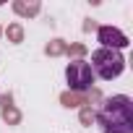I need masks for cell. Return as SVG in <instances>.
<instances>
[{"label":"cell","instance_id":"1","mask_svg":"<svg viewBox=\"0 0 133 133\" xmlns=\"http://www.w3.org/2000/svg\"><path fill=\"white\" fill-rule=\"evenodd\" d=\"M102 133H133V99L128 94H112L97 112Z\"/></svg>","mask_w":133,"mask_h":133},{"label":"cell","instance_id":"2","mask_svg":"<svg viewBox=\"0 0 133 133\" xmlns=\"http://www.w3.org/2000/svg\"><path fill=\"white\" fill-rule=\"evenodd\" d=\"M89 68H91L94 78L112 81V78H117V76L125 71V57H123V52H117V50L99 47V50H94V52H91Z\"/></svg>","mask_w":133,"mask_h":133},{"label":"cell","instance_id":"3","mask_svg":"<svg viewBox=\"0 0 133 133\" xmlns=\"http://www.w3.org/2000/svg\"><path fill=\"white\" fill-rule=\"evenodd\" d=\"M65 81L73 91H89L91 84H94V73L89 68L86 60H73L65 65Z\"/></svg>","mask_w":133,"mask_h":133},{"label":"cell","instance_id":"4","mask_svg":"<svg viewBox=\"0 0 133 133\" xmlns=\"http://www.w3.org/2000/svg\"><path fill=\"white\" fill-rule=\"evenodd\" d=\"M97 39H99V44L102 47H107V50H125L130 42H128V37L117 29V26H99V31H97Z\"/></svg>","mask_w":133,"mask_h":133}]
</instances>
